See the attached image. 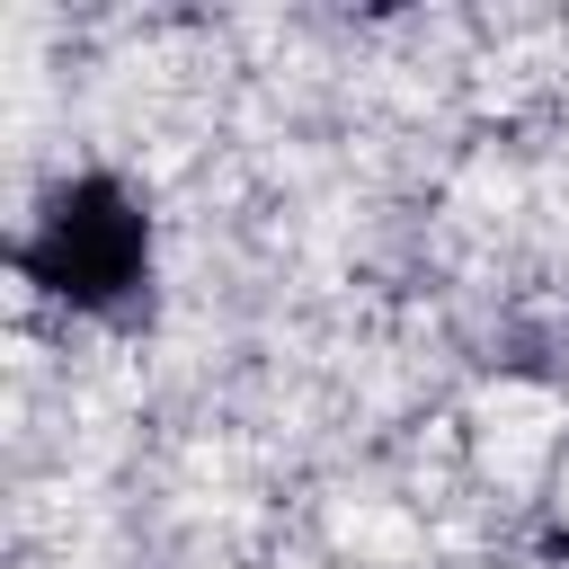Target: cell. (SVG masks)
<instances>
[{
	"label": "cell",
	"instance_id": "cell-1",
	"mask_svg": "<svg viewBox=\"0 0 569 569\" xmlns=\"http://www.w3.org/2000/svg\"><path fill=\"white\" fill-rule=\"evenodd\" d=\"M18 267H27L36 293H53L71 311H124L142 293V276H151V213L133 204L124 178L89 169V178L53 187V204L27 231Z\"/></svg>",
	"mask_w": 569,
	"mask_h": 569
}]
</instances>
